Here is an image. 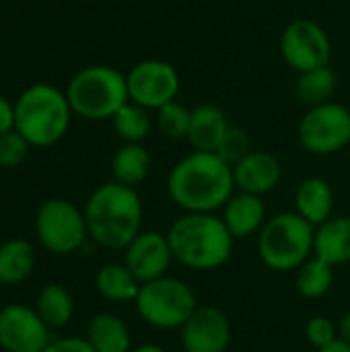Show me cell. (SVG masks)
<instances>
[{
  "label": "cell",
  "instance_id": "obj_14",
  "mask_svg": "<svg viewBox=\"0 0 350 352\" xmlns=\"http://www.w3.org/2000/svg\"><path fill=\"white\" fill-rule=\"evenodd\" d=\"M179 340L186 352H227L231 344V322L217 307H198L182 326Z\"/></svg>",
  "mask_w": 350,
  "mask_h": 352
},
{
  "label": "cell",
  "instance_id": "obj_3",
  "mask_svg": "<svg viewBox=\"0 0 350 352\" xmlns=\"http://www.w3.org/2000/svg\"><path fill=\"white\" fill-rule=\"evenodd\" d=\"M173 260L192 270H217L233 256L235 237L215 212H186L167 231Z\"/></svg>",
  "mask_w": 350,
  "mask_h": 352
},
{
  "label": "cell",
  "instance_id": "obj_10",
  "mask_svg": "<svg viewBox=\"0 0 350 352\" xmlns=\"http://www.w3.org/2000/svg\"><path fill=\"white\" fill-rule=\"evenodd\" d=\"M281 54L285 62L299 74L330 66L332 41L320 23L311 19H297L289 23L281 35Z\"/></svg>",
  "mask_w": 350,
  "mask_h": 352
},
{
  "label": "cell",
  "instance_id": "obj_13",
  "mask_svg": "<svg viewBox=\"0 0 350 352\" xmlns=\"http://www.w3.org/2000/svg\"><path fill=\"white\" fill-rule=\"evenodd\" d=\"M171 262L173 254L167 235L159 231H140L124 250V264L140 285L167 276Z\"/></svg>",
  "mask_w": 350,
  "mask_h": 352
},
{
  "label": "cell",
  "instance_id": "obj_26",
  "mask_svg": "<svg viewBox=\"0 0 350 352\" xmlns=\"http://www.w3.org/2000/svg\"><path fill=\"white\" fill-rule=\"evenodd\" d=\"M334 283V266L311 256L297 268V291L305 299H320L324 297Z\"/></svg>",
  "mask_w": 350,
  "mask_h": 352
},
{
  "label": "cell",
  "instance_id": "obj_32",
  "mask_svg": "<svg viewBox=\"0 0 350 352\" xmlns=\"http://www.w3.org/2000/svg\"><path fill=\"white\" fill-rule=\"evenodd\" d=\"M43 352H95L93 346L87 342V338H60V340H52Z\"/></svg>",
  "mask_w": 350,
  "mask_h": 352
},
{
  "label": "cell",
  "instance_id": "obj_21",
  "mask_svg": "<svg viewBox=\"0 0 350 352\" xmlns=\"http://www.w3.org/2000/svg\"><path fill=\"white\" fill-rule=\"evenodd\" d=\"M95 289L107 301L128 303V301H136L140 283L134 278V274L126 268L124 262L122 264L109 262L99 268V272L95 276Z\"/></svg>",
  "mask_w": 350,
  "mask_h": 352
},
{
  "label": "cell",
  "instance_id": "obj_33",
  "mask_svg": "<svg viewBox=\"0 0 350 352\" xmlns=\"http://www.w3.org/2000/svg\"><path fill=\"white\" fill-rule=\"evenodd\" d=\"M14 130V105L0 95V136Z\"/></svg>",
  "mask_w": 350,
  "mask_h": 352
},
{
  "label": "cell",
  "instance_id": "obj_31",
  "mask_svg": "<svg viewBox=\"0 0 350 352\" xmlns=\"http://www.w3.org/2000/svg\"><path fill=\"white\" fill-rule=\"evenodd\" d=\"M305 338L316 351H320V349L332 344L340 336H338V328L334 326L332 320H328L326 316H316L305 326Z\"/></svg>",
  "mask_w": 350,
  "mask_h": 352
},
{
  "label": "cell",
  "instance_id": "obj_24",
  "mask_svg": "<svg viewBox=\"0 0 350 352\" xmlns=\"http://www.w3.org/2000/svg\"><path fill=\"white\" fill-rule=\"evenodd\" d=\"M35 311L45 322V326L50 330L66 328L74 316L72 295L66 291V287H62L58 283L45 285L35 299Z\"/></svg>",
  "mask_w": 350,
  "mask_h": 352
},
{
  "label": "cell",
  "instance_id": "obj_17",
  "mask_svg": "<svg viewBox=\"0 0 350 352\" xmlns=\"http://www.w3.org/2000/svg\"><path fill=\"white\" fill-rule=\"evenodd\" d=\"M229 120L227 113L210 103L198 105L192 109V122H190V132L188 140L194 146V151L202 153H217L225 132L229 130Z\"/></svg>",
  "mask_w": 350,
  "mask_h": 352
},
{
  "label": "cell",
  "instance_id": "obj_29",
  "mask_svg": "<svg viewBox=\"0 0 350 352\" xmlns=\"http://www.w3.org/2000/svg\"><path fill=\"white\" fill-rule=\"evenodd\" d=\"M252 153V140H250V134L241 128V126H229V130L225 132L219 148H217V155L229 163L231 167H235L243 157H248Z\"/></svg>",
  "mask_w": 350,
  "mask_h": 352
},
{
  "label": "cell",
  "instance_id": "obj_27",
  "mask_svg": "<svg viewBox=\"0 0 350 352\" xmlns=\"http://www.w3.org/2000/svg\"><path fill=\"white\" fill-rule=\"evenodd\" d=\"M113 130L116 134L124 140V142H138L142 144V140L149 136L151 132V118H149V109L128 101L113 118Z\"/></svg>",
  "mask_w": 350,
  "mask_h": 352
},
{
  "label": "cell",
  "instance_id": "obj_6",
  "mask_svg": "<svg viewBox=\"0 0 350 352\" xmlns=\"http://www.w3.org/2000/svg\"><path fill=\"white\" fill-rule=\"evenodd\" d=\"M316 227L299 212H281L258 233V256L276 272L297 270L314 256Z\"/></svg>",
  "mask_w": 350,
  "mask_h": 352
},
{
  "label": "cell",
  "instance_id": "obj_4",
  "mask_svg": "<svg viewBox=\"0 0 350 352\" xmlns=\"http://www.w3.org/2000/svg\"><path fill=\"white\" fill-rule=\"evenodd\" d=\"M72 107L66 93L52 85H33L14 103V130L31 146L56 144L70 126Z\"/></svg>",
  "mask_w": 350,
  "mask_h": 352
},
{
  "label": "cell",
  "instance_id": "obj_25",
  "mask_svg": "<svg viewBox=\"0 0 350 352\" xmlns=\"http://www.w3.org/2000/svg\"><path fill=\"white\" fill-rule=\"evenodd\" d=\"M338 87V76L332 66H322L316 70L299 72L295 82V95L301 103L316 107L328 103Z\"/></svg>",
  "mask_w": 350,
  "mask_h": 352
},
{
  "label": "cell",
  "instance_id": "obj_36",
  "mask_svg": "<svg viewBox=\"0 0 350 352\" xmlns=\"http://www.w3.org/2000/svg\"><path fill=\"white\" fill-rule=\"evenodd\" d=\"M130 352H167L163 346H159V344H142V346H136L134 351Z\"/></svg>",
  "mask_w": 350,
  "mask_h": 352
},
{
  "label": "cell",
  "instance_id": "obj_2",
  "mask_svg": "<svg viewBox=\"0 0 350 352\" xmlns=\"http://www.w3.org/2000/svg\"><path fill=\"white\" fill-rule=\"evenodd\" d=\"M89 237L105 250H126L142 231V200L130 186L107 182L85 204Z\"/></svg>",
  "mask_w": 350,
  "mask_h": 352
},
{
  "label": "cell",
  "instance_id": "obj_7",
  "mask_svg": "<svg viewBox=\"0 0 350 352\" xmlns=\"http://www.w3.org/2000/svg\"><path fill=\"white\" fill-rule=\"evenodd\" d=\"M134 305L142 322L157 330H182L198 309L192 287L175 276H161L140 285Z\"/></svg>",
  "mask_w": 350,
  "mask_h": 352
},
{
  "label": "cell",
  "instance_id": "obj_1",
  "mask_svg": "<svg viewBox=\"0 0 350 352\" xmlns=\"http://www.w3.org/2000/svg\"><path fill=\"white\" fill-rule=\"evenodd\" d=\"M233 167L217 153L194 151L175 163L167 177L171 200L186 212H215L235 194Z\"/></svg>",
  "mask_w": 350,
  "mask_h": 352
},
{
  "label": "cell",
  "instance_id": "obj_35",
  "mask_svg": "<svg viewBox=\"0 0 350 352\" xmlns=\"http://www.w3.org/2000/svg\"><path fill=\"white\" fill-rule=\"evenodd\" d=\"M318 352H350V344L349 342H344L342 338H336L332 344H328V346L320 349Z\"/></svg>",
  "mask_w": 350,
  "mask_h": 352
},
{
  "label": "cell",
  "instance_id": "obj_12",
  "mask_svg": "<svg viewBox=\"0 0 350 352\" xmlns=\"http://www.w3.org/2000/svg\"><path fill=\"white\" fill-rule=\"evenodd\" d=\"M52 342L50 328L35 307L10 303L0 309V349L6 352H43Z\"/></svg>",
  "mask_w": 350,
  "mask_h": 352
},
{
  "label": "cell",
  "instance_id": "obj_19",
  "mask_svg": "<svg viewBox=\"0 0 350 352\" xmlns=\"http://www.w3.org/2000/svg\"><path fill=\"white\" fill-rule=\"evenodd\" d=\"M334 192L332 186L322 177H307L299 184L295 192V212H299L307 223L320 227L332 219Z\"/></svg>",
  "mask_w": 350,
  "mask_h": 352
},
{
  "label": "cell",
  "instance_id": "obj_8",
  "mask_svg": "<svg viewBox=\"0 0 350 352\" xmlns=\"http://www.w3.org/2000/svg\"><path fill=\"white\" fill-rule=\"evenodd\" d=\"M35 235L39 243L56 256L80 252L91 239L85 210L64 198H52L39 206L35 214Z\"/></svg>",
  "mask_w": 350,
  "mask_h": 352
},
{
  "label": "cell",
  "instance_id": "obj_30",
  "mask_svg": "<svg viewBox=\"0 0 350 352\" xmlns=\"http://www.w3.org/2000/svg\"><path fill=\"white\" fill-rule=\"evenodd\" d=\"M29 142L17 130H10L0 136V167H17L27 159Z\"/></svg>",
  "mask_w": 350,
  "mask_h": 352
},
{
  "label": "cell",
  "instance_id": "obj_11",
  "mask_svg": "<svg viewBox=\"0 0 350 352\" xmlns=\"http://www.w3.org/2000/svg\"><path fill=\"white\" fill-rule=\"evenodd\" d=\"M130 101L144 109H161L163 105L175 101L182 80L179 72L167 60H142L130 68L126 74Z\"/></svg>",
  "mask_w": 350,
  "mask_h": 352
},
{
  "label": "cell",
  "instance_id": "obj_28",
  "mask_svg": "<svg viewBox=\"0 0 350 352\" xmlns=\"http://www.w3.org/2000/svg\"><path fill=\"white\" fill-rule=\"evenodd\" d=\"M190 122H192V109H188L179 101H171L161 109H157V126L161 134H165L171 140L188 138Z\"/></svg>",
  "mask_w": 350,
  "mask_h": 352
},
{
  "label": "cell",
  "instance_id": "obj_34",
  "mask_svg": "<svg viewBox=\"0 0 350 352\" xmlns=\"http://www.w3.org/2000/svg\"><path fill=\"white\" fill-rule=\"evenodd\" d=\"M338 336H340L344 342H349L350 344V311L342 316V320H340V324H338Z\"/></svg>",
  "mask_w": 350,
  "mask_h": 352
},
{
  "label": "cell",
  "instance_id": "obj_22",
  "mask_svg": "<svg viewBox=\"0 0 350 352\" xmlns=\"http://www.w3.org/2000/svg\"><path fill=\"white\" fill-rule=\"evenodd\" d=\"M35 268V250L27 239H8L0 245V285H19Z\"/></svg>",
  "mask_w": 350,
  "mask_h": 352
},
{
  "label": "cell",
  "instance_id": "obj_5",
  "mask_svg": "<svg viewBox=\"0 0 350 352\" xmlns=\"http://www.w3.org/2000/svg\"><path fill=\"white\" fill-rule=\"evenodd\" d=\"M72 113L85 120H111L128 101V82L113 66H87L72 76L66 89Z\"/></svg>",
  "mask_w": 350,
  "mask_h": 352
},
{
  "label": "cell",
  "instance_id": "obj_9",
  "mask_svg": "<svg viewBox=\"0 0 350 352\" xmlns=\"http://www.w3.org/2000/svg\"><path fill=\"white\" fill-rule=\"evenodd\" d=\"M299 142L311 155H334L350 144V109L342 103L309 107L299 122Z\"/></svg>",
  "mask_w": 350,
  "mask_h": 352
},
{
  "label": "cell",
  "instance_id": "obj_16",
  "mask_svg": "<svg viewBox=\"0 0 350 352\" xmlns=\"http://www.w3.org/2000/svg\"><path fill=\"white\" fill-rule=\"evenodd\" d=\"M229 229V233L235 239L250 237L254 233H260L262 227L266 225V206L262 196L245 194V192H235L229 202L223 208L221 217Z\"/></svg>",
  "mask_w": 350,
  "mask_h": 352
},
{
  "label": "cell",
  "instance_id": "obj_23",
  "mask_svg": "<svg viewBox=\"0 0 350 352\" xmlns=\"http://www.w3.org/2000/svg\"><path fill=\"white\" fill-rule=\"evenodd\" d=\"M151 171V155L138 142H124L111 159V173L113 182L124 186H138L146 179Z\"/></svg>",
  "mask_w": 350,
  "mask_h": 352
},
{
  "label": "cell",
  "instance_id": "obj_37",
  "mask_svg": "<svg viewBox=\"0 0 350 352\" xmlns=\"http://www.w3.org/2000/svg\"><path fill=\"white\" fill-rule=\"evenodd\" d=\"M349 148H350V144H349Z\"/></svg>",
  "mask_w": 350,
  "mask_h": 352
},
{
  "label": "cell",
  "instance_id": "obj_15",
  "mask_svg": "<svg viewBox=\"0 0 350 352\" xmlns=\"http://www.w3.org/2000/svg\"><path fill=\"white\" fill-rule=\"evenodd\" d=\"M283 177V165L272 153L252 151L233 167V179L237 192L264 196L272 192Z\"/></svg>",
  "mask_w": 350,
  "mask_h": 352
},
{
  "label": "cell",
  "instance_id": "obj_38",
  "mask_svg": "<svg viewBox=\"0 0 350 352\" xmlns=\"http://www.w3.org/2000/svg\"><path fill=\"white\" fill-rule=\"evenodd\" d=\"M349 109H350V107H349Z\"/></svg>",
  "mask_w": 350,
  "mask_h": 352
},
{
  "label": "cell",
  "instance_id": "obj_18",
  "mask_svg": "<svg viewBox=\"0 0 350 352\" xmlns=\"http://www.w3.org/2000/svg\"><path fill=\"white\" fill-rule=\"evenodd\" d=\"M314 256L330 266L350 262V217H332L316 227Z\"/></svg>",
  "mask_w": 350,
  "mask_h": 352
},
{
  "label": "cell",
  "instance_id": "obj_20",
  "mask_svg": "<svg viewBox=\"0 0 350 352\" xmlns=\"http://www.w3.org/2000/svg\"><path fill=\"white\" fill-rule=\"evenodd\" d=\"M87 342L95 352H130L132 338L122 318L116 314H97L87 326Z\"/></svg>",
  "mask_w": 350,
  "mask_h": 352
}]
</instances>
